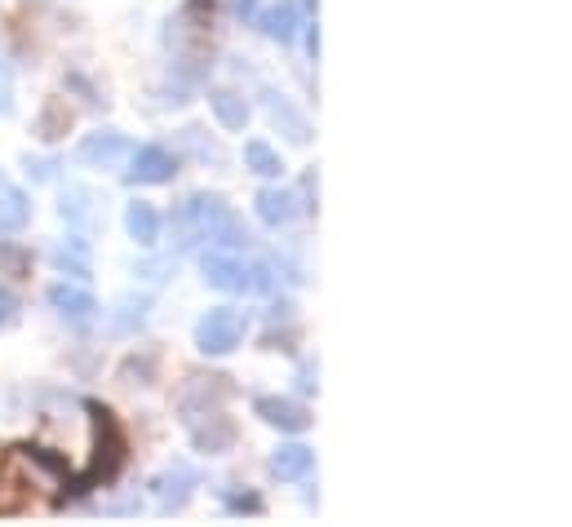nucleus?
<instances>
[{"label": "nucleus", "instance_id": "nucleus-1", "mask_svg": "<svg viewBox=\"0 0 572 527\" xmlns=\"http://www.w3.org/2000/svg\"><path fill=\"white\" fill-rule=\"evenodd\" d=\"M89 417H94V465H89V474L80 479V488H94V483H107V479H116V470L125 465V430H120V421H116V412L111 408H102V403H89Z\"/></svg>", "mask_w": 572, "mask_h": 527}, {"label": "nucleus", "instance_id": "nucleus-21", "mask_svg": "<svg viewBox=\"0 0 572 527\" xmlns=\"http://www.w3.org/2000/svg\"><path fill=\"white\" fill-rule=\"evenodd\" d=\"M227 505H231V510H249V514H258V510H262V501H258L253 492H244V496H240V492H231V496H227Z\"/></svg>", "mask_w": 572, "mask_h": 527}, {"label": "nucleus", "instance_id": "nucleus-5", "mask_svg": "<svg viewBox=\"0 0 572 527\" xmlns=\"http://www.w3.org/2000/svg\"><path fill=\"white\" fill-rule=\"evenodd\" d=\"M173 155L165 147H138V151H129V173L125 178L134 182V186H160V182H169L173 178Z\"/></svg>", "mask_w": 572, "mask_h": 527}, {"label": "nucleus", "instance_id": "nucleus-6", "mask_svg": "<svg viewBox=\"0 0 572 527\" xmlns=\"http://www.w3.org/2000/svg\"><path fill=\"white\" fill-rule=\"evenodd\" d=\"M196 488H200V479H196V470H187V465H173V470L151 479V492H156V501H160V510H165V514L182 510Z\"/></svg>", "mask_w": 572, "mask_h": 527}, {"label": "nucleus", "instance_id": "nucleus-22", "mask_svg": "<svg viewBox=\"0 0 572 527\" xmlns=\"http://www.w3.org/2000/svg\"><path fill=\"white\" fill-rule=\"evenodd\" d=\"M231 5H236L240 14H253V9H258V0H231Z\"/></svg>", "mask_w": 572, "mask_h": 527}, {"label": "nucleus", "instance_id": "nucleus-11", "mask_svg": "<svg viewBox=\"0 0 572 527\" xmlns=\"http://www.w3.org/2000/svg\"><path fill=\"white\" fill-rule=\"evenodd\" d=\"M258 27H262V36L284 40V45H289V40L298 36V27H302V5H298V0H280V5L262 9Z\"/></svg>", "mask_w": 572, "mask_h": 527}, {"label": "nucleus", "instance_id": "nucleus-4", "mask_svg": "<svg viewBox=\"0 0 572 527\" xmlns=\"http://www.w3.org/2000/svg\"><path fill=\"white\" fill-rule=\"evenodd\" d=\"M120 160H129V138L116 129L89 133V138L76 147V164H85V169H116Z\"/></svg>", "mask_w": 572, "mask_h": 527}, {"label": "nucleus", "instance_id": "nucleus-19", "mask_svg": "<svg viewBox=\"0 0 572 527\" xmlns=\"http://www.w3.org/2000/svg\"><path fill=\"white\" fill-rule=\"evenodd\" d=\"M54 262L71 275H89V244L85 240H67L63 248H54Z\"/></svg>", "mask_w": 572, "mask_h": 527}, {"label": "nucleus", "instance_id": "nucleus-9", "mask_svg": "<svg viewBox=\"0 0 572 527\" xmlns=\"http://www.w3.org/2000/svg\"><path fill=\"white\" fill-rule=\"evenodd\" d=\"M253 204H258L262 226H275V231H280V226H289L293 217L302 213V209H298V195H293L289 186H262Z\"/></svg>", "mask_w": 572, "mask_h": 527}, {"label": "nucleus", "instance_id": "nucleus-15", "mask_svg": "<svg viewBox=\"0 0 572 527\" xmlns=\"http://www.w3.org/2000/svg\"><path fill=\"white\" fill-rule=\"evenodd\" d=\"M27 222H32V200H27V191L0 182V231H23Z\"/></svg>", "mask_w": 572, "mask_h": 527}, {"label": "nucleus", "instance_id": "nucleus-17", "mask_svg": "<svg viewBox=\"0 0 572 527\" xmlns=\"http://www.w3.org/2000/svg\"><path fill=\"white\" fill-rule=\"evenodd\" d=\"M71 120H76V111L67 107V98H49L45 107H40V116H36V138L40 142L63 138V133L71 129Z\"/></svg>", "mask_w": 572, "mask_h": 527}, {"label": "nucleus", "instance_id": "nucleus-13", "mask_svg": "<svg viewBox=\"0 0 572 527\" xmlns=\"http://www.w3.org/2000/svg\"><path fill=\"white\" fill-rule=\"evenodd\" d=\"M267 116L289 133V142H298V147H302V142H311V124H306V116L293 111V102L284 98V93H267Z\"/></svg>", "mask_w": 572, "mask_h": 527}, {"label": "nucleus", "instance_id": "nucleus-18", "mask_svg": "<svg viewBox=\"0 0 572 527\" xmlns=\"http://www.w3.org/2000/svg\"><path fill=\"white\" fill-rule=\"evenodd\" d=\"M244 164H249V173H258V178H280V151L267 147L262 138H253V142H244Z\"/></svg>", "mask_w": 572, "mask_h": 527}, {"label": "nucleus", "instance_id": "nucleus-3", "mask_svg": "<svg viewBox=\"0 0 572 527\" xmlns=\"http://www.w3.org/2000/svg\"><path fill=\"white\" fill-rule=\"evenodd\" d=\"M204 284L218 288V293H249L253 288V266H244L231 248H213V253L200 257Z\"/></svg>", "mask_w": 572, "mask_h": 527}, {"label": "nucleus", "instance_id": "nucleus-20", "mask_svg": "<svg viewBox=\"0 0 572 527\" xmlns=\"http://www.w3.org/2000/svg\"><path fill=\"white\" fill-rule=\"evenodd\" d=\"M18 310H23V306H18V297L9 293L5 284H0V328H9V324H14V319H18Z\"/></svg>", "mask_w": 572, "mask_h": 527}, {"label": "nucleus", "instance_id": "nucleus-2", "mask_svg": "<svg viewBox=\"0 0 572 527\" xmlns=\"http://www.w3.org/2000/svg\"><path fill=\"white\" fill-rule=\"evenodd\" d=\"M244 328H249V319L236 306H218L196 324V346L204 355H231L244 341Z\"/></svg>", "mask_w": 572, "mask_h": 527}, {"label": "nucleus", "instance_id": "nucleus-12", "mask_svg": "<svg viewBox=\"0 0 572 527\" xmlns=\"http://www.w3.org/2000/svg\"><path fill=\"white\" fill-rule=\"evenodd\" d=\"M311 470H315V452L306 448V443H284V448L271 457V474L284 483H298Z\"/></svg>", "mask_w": 572, "mask_h": 527}, {"label": "nucleus", "instance_id": "nucleus-16", "mask_svg": "<svg viewBox=\"0 0 572 527\" xmlns=\"http://www.w3.org/2000/svg\"><path fill=\"white\" fill-rule=\"evenodd\" d=\"M125 231L134 235L142 248L156 244L160 240V213H156V204H147V200L129 204V209H125Z\"/></svg>", "mask_w": 572, "mask_h": 527}, {"label": "nucleus", "instance_id": "nucleus-8", "mask_svg": "<svg viewBox=\"0 0 572 527\" xmlns=\"http://www.w3.org/2000/svg\"><path fill=\"white\" fill-rule=\"evenodd\" d=\"M253 412H258V417L267 421V426L289 430V434H298V430L311 426V412H306L298 399H275V395H267V399L253 403Z\"/></svg>", "mask_w": 572, "mask_h": 527}, {"label": "nucleus", "instance_id": "nucleus-14", "mask_svg": "<svg viewBox=\"0 0 572 527\" xmlns=\"http://www.w3.org/2000/svg\"><path fill=\"white\" fill-rule=\"evenodd\" d=\"M209 107H213V116H218L222 129H231V133H240L244 124H249V102H244L236 89H213Z\"/></svg>", "mask_w": 572, "mask_h": 527}, {"label": "nucleus", "instance_id": "nucleus-7", "mask_svg": "<svg viewBox=\"0 0 572 527\" xmlns=\"http://www.w3.org/2000/svg\"><path fill=\"white\" fill-rule=\"evenodd\" d=\"M49 306H54L58 315H63L67 324H76V328H85V324H94V319H98L94 293H85V288H76V284H54V288H49Z\"/></svg>", "mask_w": 572, "mask_h": 527}, {"label": "nucleus", "instance_id": "nucleus-10", "mask_svg": "<svg viewBox=\"0 0 572 527\" xmlns=\"http://www.w3.org/2000/svg\"><path fill=\"white\" fill-rule=\"evenodd\" d=\"M204 417H209V412H204ZM191 443H196L200 452H209V457H222V452L236 443V421L222 417V412H213L204 426H196V421H191Z\"/></svg>", "mask_w": 572, "mask_h": 527}]
</instances>
